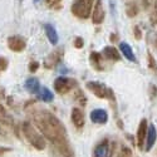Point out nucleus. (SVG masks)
Segmentation results:
<instances>
[{
	"label": "nucleus",
	"mask_w": 157,
	"mask_h": 157,
	"mask_svg": "<svg viewBox=\"0 0 157 157\" xmlns=\"http://www.w3.org/2000/svg\"><path fill=\"white\" fill-rule=\"evenodd\" d=\"M0 123L4 126H13L14 121H13V117L8 113V111L0 104Z\"/></svg>",
	"instance_id": "nucleus-19"
},
{
	"label": "nucleus",
	"mask_w": 157,
	"mask_h": 157,
	"mask_svg": "<svg viewBox=\"0 0 157 157\" xmlns=\"http://www.w3.org/2000/svg\"><path fill=\"white\" fill-rule=\"evenodd\" d=\"M94 0H74V3L71 6L73 15L79 19H87L92 15Z\"/></svg>",
	"instance_id": "nucleus-3"
},
{
	"label": "nucleus",
	"mask_w": 157,
	"mask_h": 157,
	"mask_svg": "<svg viewBox=\"0 0 157 157\" xmlns=\"http://www.w3.org/2000/svg\"><path fill=\"white\" fill-rule=\"evenodd\" d=\"M0 136H2V129H0Z\"/></svg>",
	"instance_id": "nucleus-31"
},
{
	"label": "nucleus",
	"mask_w": 157,
	"mask_h": 157,
	"mask_svg": "<svg viewBox=\"0 0 157 157\" xmlns=\"http://www.w3.org/2000/svg\"><path fill=\"white\" fill-rule=\"evenodd\" d=\"M54 89L59 94H67L77 86V81L68 77H58L54 81Z\"/></svg>",
	"instance_id": "nucleus-5"
},
{
	"label": "nucleus",
	"mask_w": 157,
	"mask_h": 157,
	"mask_svg": "<svg viewBox=\"0 0 157 157\" xmlns=\"http://www.w3.org/2000/svg\"><path fill=\"white\" fill-rule=\"evenodd\" d=\"M39 65H40V64H39V62H36V60H34V62H30L29 63V72L30 73H35L38 69H39Z\"/></svg>",
	"instance_id": "nucleus-26"
},
{
	"label": "nucleus",
	"mask_w": 157,
	"mask_h": 157,
	"mask_svg": "<svg viewBox=\"0 0 157 157\" xmlns=\"http://www.w3.org/2000/svg\"><path fill=\"white\" fill-rule=\"evenodd\" d=\"M89 62L92 64V67L97 71H102L103 65H102V54L98 52H92L89 56Z\"/></svg>",
	"instance_id": "nucleus-18"
},
{
	"label": "nucleus",
	"mask_w": 157,
	"mask_h": 157,
	"mask_svg": "<svg viewBox=\"0 0 157 157\" xmlns=\"http://www.w3.org/2000/svg\"><path fill=\"white\" fill-rule=\"evenodd\" d=\"M43 27H44L45 35H47V38H48V40H49L52 44H53V45H56V44L58 43V40H59V38H58V34H57L56 28H54L52 24H49V23L44 24Z\"/></svg>",
	"instance_id": "nucleus-15"
},
{
	"label": "nucleus",
	"mask_w": 157,
	"mask_h": 157,
	"mask_svg": "<svg viewBox=\"0 0 157 157\" xmlns=\"http://www.w3.org/2000/svg\"><path fill=\"white\" fill-rule=\"evenodd\" d=\"M120 50H121V53L123 54V57L126 59H128L129 62H136V57H135V53H133V50L132 48H131L129 44L127 43H120Z\"/></svg>",
	"instance_id": "nucleus-17"
},
{
	"label": "nucleus",
	"mask_w": 157,
	"mask_h": 157,
	"mask_svg": "<svg viewBox=\"0 0 157 157\" xmlns=\"http://www.w3.org/2000/svg\"><path fill=\"white\" fill-rule=\"evenodd\" d=\"M8 48L11 52H15V53H20L25 48H27V42L25 39L19 36V35H11L8 38Z\"/></svg>",
	"instance_id": "nucleus-6"
},
{
	"label": "nucleus",
	"mask_w": 157,
	"mask_h": 157,
	"mask_svg": "<svg viewBox=\"0 0 157 157\" xmlns=\"http://www.w3.org/2000/svg\"><path fill=\"white\" fill-rule=\"evenodd\" d=\"M60 2L62 0H45V3L49 8H53V9H58L60 6Z\"/></svg>",
	"instance_id": "nucleus-24"
},
{
	"label": "nucleus",
	"mask_w": 157,
	"mask_h": 157,
	"mask_svg": "<svg viewBox=\"0 0 157 157\" xmlns=\"http://www.w3.org/2000/svg\"><path fill=\"white\" fill-rule=\"evenodd\" d=\"M133 35L136 38V40H141L142 39V30H141V28L138 27V25L133 27Z\"/></svg>",
	"instance_id": "nucleus-27"
},
{
	"label": "nucleus",
	"mask_w": 157,
	"mask_h": 157,
	"mask_svg": "<svg viewBox=\"0 0 157 157\" xmlns=\"http://www.w3.org/2000/svg\"><path fill=\"white\" fill-rule=\"evenodd\" d=\"M148 62H150V67H151L153 71H157L156 62H155V59H153V57H152V54H151V53H148Z\"/></svg>",
	"instance_id": "nucleus-29"
},
{
	"label": "nucleus",
	"mask_w": 157,
	"mask_h": 157,
	"mask_svg": "<svg viewBox=\"0 0 157 157\" xmlns=\"http://www.w3.org/2000/svg\"><path fill=\"white\" fill-rule=\"evenodd\" d=\"M86 87L96 97H98L101 99H113V92H112V89L108 88L106 84L101 83V82H93V81H90V82H87Z\"/></svg>",
	"instance_id": "nucleus-4"
},
{
	"label": "nucleus",
	"mask_w": 157,
	"mask_h": 157,
	"mask_svg": "<svg viewBox=\"0 0 157 157\" xmlns=\"http://www.w3.org/2000/svg\"><path fill=\"white\" fill-rule=\"evenodd\" d=\"M156 138H157V131H156V127L153 124H151L148 127V132H147V138H146V151H150L155 142H156Z\"/></svg>",
	"instance_id": "nucleus-16"
},
{
	"label": "nucleus",
	"mask_w": 157,
	"mask_h": 157,
	"mask_svg": "<svg viewBox=\"0 0 157 157\" xmlns=\"http://www.w3.org/2000/svg\"><path fill=\"white\" fill-rule=\"evenodd\" d=\"M90 121L96 124H104L107 123L108 121V113L104 111V109H101V108H97V109H93L90 112Z\"/></svg>",
	"instance_id": "nucleus-10"
},
{
	"label": "nucleus",
	"mask_w": 157,
	"mask_h": 157,
	"mask_svg": "<svg viewBox=\"0 0 157 157\" xmlns=\"http://www.w3.org/2000/svg\"><path fill=\"white\" fill-rule=\"evenodd\" d=\"M38 97H39V99H42L43 102H47V103H49V102H52V101L54 99L53 93H52L47 87H42L40 92L38 93Z\"/></svg>",
	"instance_id": "nucleus-21"
},
{
	"label": "nucleus",
	"mask_w": 157,
	"mask_h": 157,
	"mask_svg": "<svg viewBox=\"0 0 157 157\" xmlns=\"http://www.w3.org/2000/svg\"><path fill=\"white\" fill-rule=\"evenodd\" d=\"M150 21H151L152 25H156V24H157V3L155 4L153 10H152L151 15H150Z\"/></svg>",
	"instance_id": "nucleus-22"
},
{
	"label": "nucleus",
	"mask_w": 157,
	"mask_h": 157,
	"mask_svg": "<svg viewBox=\"0 0 157 157\" xmlns=\"http://www.w3.org/2000/svg\"><path fill=\"white\" fill-rule=\"evenodd\" d=\"M21 131H23L24 137L27 138V141L30 143V145H32L35 150L42 151V150L45 148V146H47L45 138H44V136L36 129V127H35L33 123H30V122H28V121L23 122V124H21Z\"/></svg>",
	"instance_id": "nucleus-2"
},
{
	"label": "nucleus",
	"mask_w": 157,
	"mask_h": 157,
	"mask_svg": "<svg viewBox=\"0 0 157 157\" xmlns=\"http://www.w3.org/2000/svg\"><path fill=\"white\" fill-rule=\"evenodd\" d=\"M156 3H157L156 0H142V5L145 10H150L152 6H155Z\"/></svg>",
	"instance_id": "nucleus-23"
},
{
	"label": "nucleus",
	"mask_w": 157,
	"mask_h": 157,
	"mask_svg": "<svg viewBox=\"0 0 157 157\" xmlns=\"http://www.w3.org/2000/svg\"><path fill=\"white\" fill-rule=\"evenodd\" d=\"M63 53H64V50L62 48H59V49H57L54 52H52V53L47 57L45 62H44V67L45 68H53L54 65H57L60 62V59L63 57Z\"/></svg>",
	"instance_id": "nucleus-9"
},
{
	"label": "nucleus",
	"mask_w": 157,
	"mask_h": 157,
	"mask_svg": "<svg viewBox=\"0 0 157 157\" xmlns=\"http://www.w3.org/2000/svg\"><path fill=\"white\" fill-rule=\"evenodd\" d=\"M117 39H118V35L117 34H112L111 35V42H114V40H117Z\"/></svg>",
	"instance_id": "nucleus-30"
},
{
	"label": "nucleus",
	"mask_w": 157,
	"mask_h": 157,
	"mask_svg": "<svg viewBox=\"0 0 157 157\" xmlns=\"http://www.w3.org/2000/svg\"><path fill=\"white\" fill-rule=\"evenodd\" d=\"M8 65H9V60L5 57H0V72L6 71Z\"/></svg>",
	"instance_id": "nucleus-25"
},
{
	"label": "nucleus",
	"mask_w": 157,
	"mask_h": 157,
	"mask_svg": "<svg viewBox=\"0 0 157 157\" xmlns=\"http://www.w3.org/2000/svg\"><path fill=\"white\" fill-rule=\"evenodd\" d=\"M93 157H111V146L108 140H103L96 146L93 151Z\"/></svg>",
	"instance_id": "nucleus-8"
},
{
	"label": "nucleus",
	"mask_w": 157,
	"mask_h": 157,
	"mask_svg": "<svg viewBox=\"0 0 157 157\" xmlns=\"http://www.w3.org/2000/svg\"><path fill=\"white\" fill-rule=\"evenodd\" d=\"M25 89L28 90V92L30 94H38L39 92H40V83H39V81L36 79V78L32 77V78H28L27 81H25V84H24Z\"/></svg>",
	"instance_id": "nucleus-13"
},
{
	"label": "nucleus",
	"mask_w": 157,
	"mask_h": 157,
	"mask_svg": "<svg viewBox=\"0 0 157 157\" xmlns=\"http://www.w3.org/2000/svg\"><path fill=\"white\" fill-rule=\"evenodd\" d=\"M90 17H92L93 24H96V25H99L103 23L104 17H106V11H104L102 0H96V3L93 5V10H92V15Z\"/></svg>",
	"instance_id": "nucleus-7"
},
{
	"label": "nucleus",
	"mask_w": 157,
	"mask_h": 157,
	"mask_svg": "<svg viewBox=\"0 0 157 157\" xmlns=\"http://www.w3.org/2000/svg\"><path fill=\"white\" fill-rule=\"evenodd\" d=\"M33 123L44 138L54 145V157H73L72 148L68 143L67 129L57 116L47 109L33 112Z\"/></svg>",
	"instance_id": "nucleus-1"
},
{
	"label": "nucleus",
	"mask_w": 157,
	"mask_h": 157,
	"mask_svg": "<svg viewBox=\"0 0 157 157\" xmlns=\"http://www.w3.org/2000/svg\"><path fill=\"white\" fill-rule=\"evenodd\" d=\"M102 56L108 59V60H113V62H117L121 59V54L120 52L117 50L112 45H108V47H104L103 48V52H102Z\"/></svg>",
	"instance_id": "nucleus-14"
},
{
	"label": "nucleus",
	"mask_w": 157,
	"mask_h": 157,
	"mask_svg": "<svg viewBox=\"0 0 157 157\" xmlns=\"http://www.w3.org/2000/svg\"><path fill=\"white\" fill-rule=\"evenodd\" d=\"M34 2H35V3H36V2H39V0H34Z\"/></svg>",
	"instance_id": "nucleus-32"
},
{
	"label": "nucleus",
	"mask_w": 157,
	"mask_h": 157,
	"mask_svg": "<svg viewBox=\"0 0 157 157\" xmlns=\"http://www.w3.org/2000/svg\"><path fill=\"white\" fill-rule=\"evenodd\" d=\"M83 45H84V40H83V38L77 36V38L74 39V47H75L77 49H82V48H83Z\"/></svg>",
	"instance_id": "nucleus-28"
},
{
	"label": "nucleus",
	"mask_w": 157,
	"mask_h": 157,
	"mask_svg": "<svg viewBox=\"0 0 157 157\" xmlns=\"http://www.w3.org/2000/svg\"><path fill=\"white\" fill-rule=\"evenodd\" d=\"M140 13V8H138V4L135 3V2H129L126 4V14L128 18H135Z\"/></svg>",
	"instance_id": "nucleus-20"
},
{
	"label": "nucleus",
	"mask_w": 157,
	"mask_h": 157,
	"mask_svg": "<svg viewBox=\"0 0 157 157\" xmlns=\"http://www.w3.org/2000/svg\"><path fill=\"white\" fill-rule=\"evenodd\" d=\"M147 132H148V127H147V120L143 118L140 122L138 129H137V145L140 148H142L143 143H145L146 138H147Z\"/></svg>",
	"instance_id": "nucleus-11"
},
{
	"label": "nucleus",
	"mask_w": 157,
	"mask_h": 157,
	"mask_svg": "<svg viewBox=\"0 0 157 157\" xmlns=\"http://www.w3.org/2000/svg\"><path fill=\"white\" fill-rule=\"evenodd\" d=\"M71 118H72L73 124L77 128H82L84 126V113L81 108L74 107L72 109V113H71Z\"/></svg>",
	"instance_id": "nucleus-12"
}]
</instances>
